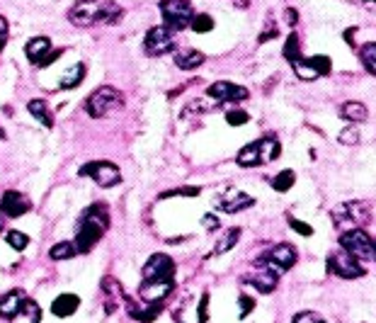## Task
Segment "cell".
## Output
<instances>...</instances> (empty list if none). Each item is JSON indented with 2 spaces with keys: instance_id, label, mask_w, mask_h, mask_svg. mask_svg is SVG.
Instances as JSON below:
<instances>
[{
  "instance_id": "ffe728a7",
  "label": "cell",
  "mask_w": 376,
  "mask_h": 323,
  "mask_svg": "<svg viewBox=\"0 0 376 323\" xmlns=\"http://www.w3.org/2000/svg\"><path fill=\"white\" fill-rule=\"evenodd\" d=\"M51 51V39L49 37H34L25 44V54L32 66H39L42 58Z\"/></svg>"
},
{
  "instance_id": "603a6c76",
  "label": "cell",
  "mask_w": 376,
  "mask_h": 323,
  "mask_svg": "<svg viewBox=\"0 0 376 323\" xmlns=\"http://www.w3.org/2000/svg\"><path fill=\"white\" fill-rule=\"evenodd\" d=\"M10 323H42V309L34 299H25V304L20 307V311L10 319Z\"/></svg>"
},
{
  "instance_id": "ab89813d",
  "label": "cell",
  "mask_w": 376,
  "mask_h": 323,
  "mask_svg": "<svg viewBox=\"0 0 376 323\" xmlns=\"http://www.w3.org/2000/svg\"><path fill=\"white\" fill-rule=\"evenodd\" d=\"M238 307H240V319H245V316H250V311L255 309V299L248 297V295H240L238 297Z\"/></svg>"
},
{
  "instance_id": "3957f363",
  "label": "cell",
  "mask_w": 376,
  "mask_h": 323,
  "mask_svg": "<svg viewBox=\"0 0 376 323\" xmlns=\"http://www.w3.org/2000/svg\"><path fill=\"white\" fill-rule=\"evenodd\" d=\"M122 105H124V95H122L117 88L100 85L97 90L85 100L83 107H85V112L92 117V120H102V117H107L109 112H114V110L122 107Z\"/></svg>"
},
{
  "instance_id": "4dcf8cb0",
  "label": "cell",
  "mask_w": 376,
  "mask_h": 323,
  "mask_svg": "<svg viewBox=\"0 0 376 323\" xmlns=\"http://www.w3.org/2000/svg\"><path fill=\"white\" fill-rule=\"evenodd\" d=\"M360 61L367 68V73L376 75V42H367L360 46Z\"/></svg>"
},
{
  "instance_id": "f1b7e54d",
  "label": "cell",
  "mask_w": 376,
  "mask_h": 323,
  "mask_svg": "<svg viewBox=\"0 0 376 323\" xmlns=\"http://www.w3.org/2000/svg\"><path fill=\"white\" fill-rule=\"evenodd\" d=\"M75 255H78V248H75L73 240H61V243H54L49 248V258L51 260H56V263L70 260V258H75Z\"/></svg>"
},
{
  "instance_id": "30bf717a",
  "label": "cell",
  "mask_w": 376,
  "mask_h": 323,
  "mask_svg": "<svg viewBox=\"0 0 376 323\" xmlns=\"http://www.w3.org/2000/svg\"><path fill=\"white\" fill-rule=\"evenodd\" d=\"M173 34L175 32H170L166 25L151 27L149 32H146V37H144V51L149 56H166V54H170V51L175 49Z\"/></svg>"
},
{
  "instance_id": "ac0fdd59",
  "label": "cell",
  "mask_w": 376,
  "mask_h": 323,
  "mask_svg": "<svg viewBox=\"0 0 376 323\" xmlns=\"http://www.w3.org/2000/svg\"><path fill=\"white\" fill-rule=\"evenodd\" d=\"M25 290H10V292H5L3 297H0V319H5V321H10L13 316L20 311V307L25 304Z\"/></svg>"
},
{
  "instance_id": "83f0119b",
  "label": "cell",
  "mask_w": 376,
  "mask_h": 323,
  "mask_svg": "<svg viewBox=\"0 0 376 323\" xmlns=\"http://www.w3.org/2000/svg\"><path fill=\"white\" fill-rule=\"evenodd\" d=\"M240 228H228L226 233H221V238H219V243L214 245V253L211 255H223V253H228V250H233L236 248V243L240 240Z\"/></svg>"
},
{
  "instance_id": "277c9868",
  "label": "cell",
  "mask_w": 376,
  "mask_h": 323,
  "mask_svg": "<svg viewBox=\"0 0 376 323\" xmlns=\"http://www.w3.org/2000/svg\"><path fill=\"white\" fill-rule=\"evenodd\" d=\"M158 8H161V15H163V25H166L170 32H182V29H187L192 17H195V10H192L190 0H161Z\"/></svg>"
},
{
  "instance_id": "8d00e7d4",
  "label": "cell",
  "mask_w": 376,
  "mask_h": 323,
  "mask_svg": "<svg viewBox=\"0 0 376 323\" xmlns=\"http://www.w3.org/2000/svg\"><path fill=\"white\" fill-rule=\"evenodd\" d=\"M226 122L231 127H243V125H248V122H250V115L245 112V110H228Z\"/></svg>"
},
{
  "instance_id": "f35d334b",
  "label": "cell",
  "mask_w": 376,
  "mask_h": 323,
  "mask_svg": "<svg viewBox=\"0 0 376 323\" xmlns=\"http://www.w3.org/2000/svg\"><path fill=\"white\" fill-rule=\"evenodd\" d=\"M291 323H326V321H323L316 311H299Z\"/></svg>"
},
{
  "instance_id": "60d3db41",
  "label": "cell",
  "mask_w": 376,
  "mask_h": 323,
  "mask_svg": "<svg viewBox=\"0 0 376 323\" xmlns=\"http://www.w3.org/2000/svg\"><path fill=\"white\" fill-rule=\"evenodd\" d=\"M197 321H199V323H207V321H209V295H202V299H199Z\"/></svg>"
},
{
  "instance_id": "1f68e13d",
  "label": "cell",
  "mask_w": 376,
  "mask_h": 323,
  "mask_svg": "<svg viewBox=\"0 0 376 323\" xmlns=\"http://www.w3.org/2000/svg\"><path fill=\"white\" fill-rule=\"evenodd\" d=\"M5 243L10 245L17 253H22V250L29 245V236L25 231H17V228H10V231H5Z\"/></svg>"
},
{
  "instance_id": "d590c367",
  "label": "cell",
  "mask_w": 376,
  "mask_h": 323,
  "mask_svg": "<svg viewBox=\"0 0 376 323\" xmlns=\"http://www.w3.org/2000/svg\"><path fill=\"white\" fill-rule=\"evenodd\" d=\"M360 129L357 127H348V129H343V132H340V137H338V141L343 146H357L360 144Z\"/></svg>"
},
{
  "instance_id": "5bb4252c",
  "label": "cell",
  "mask_w": 376,
  "mask_h": 323,
  "mask_svg": "<svg viewBox=\"0 0 376 323\" xmlns=\"http://www.w3.org/2000/svg\"><path fill=\"white\" fill-rule=\"evenodd\" d=\"M29 209H32V199L17 190H8L0 197V214L8 216V219H20Z\"/></svg>"
},
{
  "instance_id": "4316f807",
  "label": "cell",
  "mask_w": 376,
  "mask_h": 323,
  "mask_svg": "<svg viewBox=\"0 0 376 323\" xmlns=\"http://www.w3.org/2000/svg\"><path fill=\"white\" fill-rule=\"evenodd\" d=\"M257 146H260V161H262V166H265V163L277 161L279 154H281V144H279V139H274V137L257 139Z\"/></svg>"
},
{
  "instance_id": "7c38bea8",
  "label": "cell",
  "mask_w": 376,
  "mask_h": 323,
  "mask_svg": "<svg viewBox=\"0 0 376 323\" xmlns=\"http://www.w3.org/2000/svg\"><path fill=\"white\" fill-rule=\"evenodd\" d=\"M175 292V277H161V280H144L139 287V297L146 304H163Z\"/></svg>"
},
{
  "instance_id": "f546056e",
  "label": "cell",
  "mask_w": 376,
  "mask_h": 323,
  "mask_svg": "<svg viewBox=\"0 0 376 323\" xmlns=\"http://www.w3.org/2000/svg\"><path fill=\"white\" fill-rule=\"evenodd\" d=\"M291 63V68H294V73H296V78L299 80H316V78H321L318 73H316V68L311 66V61L306 56H299V58H294V61H289Z\"/></svg>"
},
{
  "instance_id": "bcb514c9",
  "label": "cell",
  "mask_w": 376,
  "mask_h": 323,
  "mask_svg": "<svg viewBox=\"0 0 376 323\" xmlns=\"http://www.w3.org/2000/svg\"><path fill=\"white\" fill-rule=\"evenodd\" d=\"M284 20H286V25L289 27H296V22H299V13L294 8H286L284 10Z\"/></svg>"
},
{
  "instance_id": "74e56055",
  "label": "cell",
  "mask_w": 376,
  "mask_h": 323,
  "mask_svg": "<svg viewBox=\"0 0 376 323\" xmlns=\"http://www.w3.org/2000/svg\"><path fill=\"white\" fill-rule=\"evenodd\" d=\"M199 192H202V187H178V190L161 192V199H168V197H197Z\"/></svg>"
},
{
  "instance_id": "9c48e42d",
  "label": "cell",
  "mask_w": 376,
  "mask_h": 323,
  "mask_svg": "<svg viewBox=\"0 0 376 323\" xmlns=\"http://www.w3.org/2000/svg\"><path fill=\"white\" fill-rule=\"evenodd\" d=\"M333 221L338 226L362 228L364 224H369V221H372V216H369V204H364V202L340 204V207L333 209ZM348 231H350V228H348Z\"/></svg>"
},
{
  "instance_id": "7dc6e473",
  "label": "cell",
  "mask_w": 376,
  "mask_h": 323,
  "mask_svg": "<svg viewBox=\"0 0 376 323\" xmlns=\"http://www.w3.org/2000/svg\"><path fill=\"white\" fill-rule=\"evenodd\" d=\"M274 37H279V29L269 27L267 32H262V34H260V39H257V42H260V44H265V42H269V39H274Z\"/></svg>"
},
{
  "instance_id": "7bdbcfd3",
  "label": "cell",
  "mask_w": 376,
  "mask_h": 323,
  "mask_svg": "<svg viewBox=\"0 0 376 323\" xmlns=\"http://www.w3.org/2000/svg\"><path fill=\"white\" fill-rule=\"evenodd\" d=\"M202 226L207 228V231H216V228L221 226V221H219V216H216V214H204L202 216Z\"/></svg>"
},
{
  "instance_id": "8fae6325",
  "label": "cell",
  "mask_w": 376,
  "mask_h": 323,
  "mask_svg": "<svg viewBox=\"0 0 376 323\" xmlns=\"http://www.w3.org/2000/svg\"><path fill=\"white\" fill-rule=\"evenodd\" d=\"M207 97L214 100L216 105H226V102H243L250 97V90L243 85H236L231 80H216L207 88Z\"/></svg>"
},
{
  "instance_id": "ee69618b",
  "label": "cell",
  "mask_w": 376,
  "mask_h": 323,
  "mask_svg": "<svg viewBox=\"0 0 376 323\" xmlns=\"http://www.w3.org/2000/svg\"><path fill=\"white\" fill-rule=\"evenodd\" d=\"M8 34H10V25H8V20L0 15V51L5 49V44H8Z\"/></svg>"
},
{
  "instance_id": "836d02e7",
  "label": "cell",
  "mask_w": 376,
  "mask_h": 323,
  "mask_svg": "<svg viewBox=\"0 0 376 323\" xmlns=\"http://www.w3.org/2000/svg\"><path fill=\"white\" fill-rule=\"evenodd\" d=\"M190 29L192 32H197V34H207L214 29V17L207 15V13H199L192 17V22H190Z\"/></svg>"
},
{
  "instance_id": "5b68a950",
  "label": "cell",
  "mask_w": 376,
  "mask_h": 323,
  "mask_svg": "<svg viewBox=\"0 0 376 323\" xmlns=\"http://www.w3.org/2000/svg\"><path fill=\"white\" fill-rule=\"evenodd\" d=\"M340 248L348 250L350 255H355L360 263L374 260V240L364 228H350L340 236Z\"/></svg>"
},
{
  "instance_id": "e0dca14e",
  "label": "cell",
  "mask_w": 376,
  "mask_h": 323,
  "mask_svg": "<svg viewBox=\"0 0 376 323\" xmlns=\"http://www.w3.org/2000/svg\"><path fill=\"white\" fill-rule=\"evenodd\" d=\"M78 309H80V297L70 295V292H63V295H58L54 302H51V314H54L56 319H68V316H73Z\"/></svg>"
},
{
  "instance_id": "c3c4849f",
  "label": "cell",
  "mask_w": 376,
  "mask_h": 323,
  "mask_svg": "<svg viewBox=\"0 0 376 323\" xmlns=\"http://www.w3.org/2000/svg\"><path fill=\"white\" fill-rule=\"evenodd\" d=\"M360 3L364 5V8H369V10H376V0H360Z\"/></svg>"
},
{
  "instance_id": "cb8c5ba5",
  "label": "cell",
  "mask_w": 376,
  "mask_h": 323,
  "mask_svg": "<svg viewBox=\"0 0 376 323\" xmlns=\"http://www.w3.org/2000/svg\"><path fill=\"white\" fill-rule=\"evenodd\" d=\"M236 163H238L240 168H257V166H262V161H260V146H257V141H250L248 146H243V149L238 151Z\"/></svg>"
},
{
  "instance_id": "b9f144b4",
  "label": "cell",
  "mask_w": 376,
  "mask_h": 323,
  "mask_svg": "<svg viewBox=\"0 0 376 323\" xmlns=\"http://www.w3.org/2000/svg\"><path fill=\"white\" fill-rule=\"evenodd\" d=\"M289 226L294 228L296 233H301V236H313V228H311L308 224H304V221H299V219H294V216H289Z\"/></svg>"
},
{
  "instance_id": "d6a6232c",
  "label": "cell",
  "mask_w": 376,
  "mask_h": 323,
  "mask_svg": "<svg viewBox=\"0 0 376 323\" xmlns=\"http://www.w3.org/2000/svg\"><path fill=\"white\" fill-rule=\"evenodd\" d=\"M294 183H296V175H294V170H281L272 178V190L274 192H289Z\"/></svg>"
},
{
  "instance_id": "52a82bcc",
  "label": "cell",
  "mask_w": 376,
  "mask_h": 323,
  "mask_svg": "<svg viewBox=\"0 0 376 323\" xmlns=\"http://www.w3.org/2000/svg\"><path fill=\"white\" fill-rule=\"evenodd\" d=\"M80 175H83V178H90L97 187H104V190L117 187L122 183V170L117 168L114 163H109V161H90V163H85V166L80 168Z\"/></svg>"
},
{
  "instance_id": "7402d4cb",
  "label": "cell",
  "mask_w": 376,
  "mask_h": 323,
  "mask_svg": "<svg viewBox=\"0 0 376 323\" xmlns=\"http://www.w3.org/2000/svg\"><path fill=\"white\" fill-rule=\"evenodd\" d=\"M175 66H178L180 70H195L199 66H204V61H207V56L202 54V51L197 49H182L175 54Z\"/></svg>"
},
{
  "instance_id": "2e32d148",
  "label": "cell",
  "mask_w": 376,
  "mask_h": 323,
  "mask_svg": "<svg viewBox=\"0 0 376 323\" xmlns=\"http://www.w3.org/2000/svg\"><path fill=\"white\" fill-rule=\"evenodd\" d=\"M255 204V199H252L248 192H240V190H228L223 192L221 197H216V207L221 211H226V214H236V211H243Z\"/></svg>"
},
{
  "instance_id": "f6af8a7d",
  "label": "cell",
  "mask_w": 376,
  "mask_h": 323,
  "mask_svg": "<svg viewBox=\"0 0 376 323\" xmlns=\"http://www.w3.org/2000/svg\"><path fill=\"white\" fill-rule=\"evenodd\" d=\"M63 54V49H54V51H49L44 58H42V63H39L37 68H46V66H51V63H56L58 61V56Z\"/></svg>"
},
{
  "instance_id": "7a4b0ae2",
  "label": "cell",
  "mask_w": 376,
  "mask_h": 323,
  "mask_svg": "<svg viewBox=\"0 0 376 323\" xmlns=\"http://www.w3.org/2000/svg\"><path fill=\"white\" fill-rule=\"evenodd\" d=\"M109 228V207L104 202H95L90 204L83 214H80L78 221V231H75V248L80 253H90L92 248L102 240V236Z\"/></svg>"
},
{
  "instance_id": "4fadbf2b",
  "label": "cell",
  "mask_w": 376,
  "mask_h": 323,
  "mask_svg": "<svg viewBox=\"0 0 376 323\" xmlns=\"http://www.w3.org/2000/svg\"><path fill=\"white\" fill-rule=\"evenodd\" d=\"M245 285L255 287L260 295H272L279 285V275L272 272V270L267 265H262V263H257V268L245 275Z\"/></svg>"
},
{
  "instance_id": "ba28073f",
  "label": "cell",
  "mask_w": 376,
  "mask_h": 323,
  "mask_svg": "<svg viewBox=\"0 0 376 323\" xmlns=\"http://www.w3.org/2000/svg\"><path fill=\"white\" fill-rule=\"evenodd\" d=\"M296 260H299L296 248H294L291 243H279V245H274V248H269L267 253L262 255L257 263L267 265L269 270H272V272H277L279 277H281L286 270H291L294 265H296Z\"/></svg>"
},
{
  "instance_id": "d6986e66",
  "label": "cell",
  "mask_w": 376,
  "mask_h": 323,
  "mask_svg": "<svg viewBox=\"0 0 376 323\" xmlns=\"http://www.w3.org/2000/svg\"><path fill=\"white\" fill-rule=\"evenodd\" d=\"M127 314L131 316L134 321H139V323H154L158 316L163 314V307H161V304H146V302H144V307H139V304L129 302L127 304Z\"/></svg>"
},
{
  "instance_id": "f907efd6",
  "label": "cell",
  "mask_w": 376,
  "mask_h": 323,
  "mask_svg": "<svg viewBox=\"0 0 376 323\" xmlns=\"http://www.w3.org/2000/svg\"><path fill=\"white\" fill-rule=\"evenodd\" d=\"M374 258H376V240H374Z\"/></svg>"
},
{
  "instance_id": "6da1fadb",
  "label": "cell",
  "mask_w": 376,
  "mask_h": 323,
  "mask_svg": "<svg viewBox=\"0 0 376 323\" xmlns=\"http://www.w3.org/2000/svg\"><path fill=\"white\" fill-rule=\"evenodd\" d=\"M124 10L114 0H75L68 10V20L75 27H95V25H117Z\"/></svg>"
},
{
  "instance_id": "681fc988",
  "label": "cell",
  "mask_w": 376,
  "mask_h": 323,
  "mask_svg": "<svg viewBox=\"0 0 376 323\" xmlns=\"http://www.w3.org/2000/svg\"><path fill=\"white\" fill-rule=\"evenodd\" d=\"M3 228H5V216L0 214V231H3Z\"/></svg>"
},
{
  "instance_id": "e575fe53",
  "label": "cell",
  "mask_w": 376,
  "mask_h": 323,
  "mask_svg": "<svg viewBox=\"0 0 376 323\" xmlns=\"http://www.w3.org/2000/svg\"><path fill=\"white\" fill-rule=\"evenodd\" d=\"M299 56H301V42H299L296 34H289L284 44V58L286 61H294V58H299Z\"/></svg>"
},
{
  "instance_id": "8992f818",
  "label": "cell",
  "mask_w": 376,
  "mask_h": 323,
  "mask_svg": "<svg viewBox=\"0 0 376 323\" xmlns=\"http://www.w3.org/2000/svg\"><path fill=\"white\" fill-rule=\"evenodd\" d=\"M326 265H328V272L335 275V277H343V280H360L367 275V270L362 268V263L343 248L333 250V253L328 255Z\"/></svg>"
},
{
  "instance_id": "9a60e30c",
  "label": "cell",
  "mask_w": 376,
  "mask_h": 323,
  "mask_svg": "<svg viewBox=\"0 0 376 323\" xmlns=\"http://www.w3.org/2000/svg\"><path fill=\"white\" fill-rule=\"evenodd\" d=\"M144 280H161V277H175V260L168 253H154L141 268Z\"/></svg>"
},
{
  "instance_id": "484cf974",
  "label": "cell",
  "mask_w": 376,
  "mask_h": 323,
  "mask_svg": "<svg viewBox=\"0 0 376 323\" xmlns=\"http://www.w3.org/2000/svg\"><path fill=\"white\" fill-rule=\"evenodd\" d=\"M85 63L83 61H78V63H73L66 73L61 75V90H73V88H78L80 83H83V78H85Z\"/></svg>"
},
{
  "instance_id": "44dd1931",
  "label": "cell",
  "mask_w": 376,
  "mask_h": 323,
  "mask_svg": "<svg viewBox=\"0 0 376 323\" xmlns=\"http://www.w3.org/2000/svg\"><path fill=\"white\" fill-rule=\"evenodd\" d=\"M27 112L34 117V120L39 122V125H44L46 129L54 127V115H51L49 110V102H46L44 97H34L27 102Z\"/></svg>"
},
{
  "instance_id": "d4e9b609",
  "label": "cell",
  "mask_w": 376,
  "mask_h": 323,
  "mask_svg": "<svg viewBox=\"0 0 376 323\" xmlns=\"http://www.w3.org/2000/svg\"><path fill=\"white\" fill-rule=\"evenodd\" d=\"M340 115H343V120L355 122V125H362V122H367L369 110H367V105H364V102L350 100V102H345L343 107H340Z\"/></svg>"
}]
</instances>
